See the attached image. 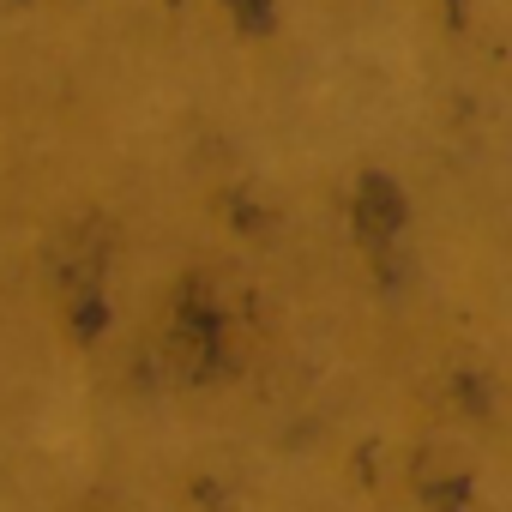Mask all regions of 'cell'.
I'll return each instance as SVG.
<instances>
[{
	"instance_id": "cell-1",
	"label": "cell",
	"mask_w": 512,
	"mask_h": 512,
	"mask_svg": "<svg viewBox=\"0 0 512 512\" xmlns=\"http://www.w3.org/2000/svg\"><path fill=\"white\" fill-rule=\"evenodd\" d=\"M362 217H368L374 235H386V229L398 223V193H386V181H368V187H362Z\"/></svg>"
}]
</instances>
